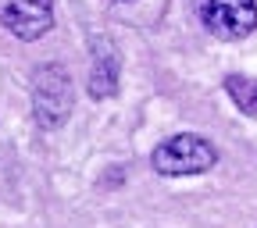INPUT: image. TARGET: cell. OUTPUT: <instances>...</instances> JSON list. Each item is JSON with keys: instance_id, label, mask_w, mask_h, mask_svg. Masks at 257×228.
<instances>
[{"instance_id": "1", "label": "cell", "mask_w": 257, "mask_h": 228, "mask_svg": "<svg viewBox=\"0 0 257 228\" xmlns=\"http://www.w3.org/2000/svg\"><path fill=\"white\" fill-rule=\"evenodd\" d=\"M214 160H218V150L197 136V132H179L172 139H165L154 157H150V164L157 175H165V178H182V175H204L207 168H214Z\"/></svg>"}, {"instance_id": "2", "label": "cell", "mask_w": 257, "mask_h": 228, "mask_svg": "<svg viewBox=\"0 0 257 228\" xmlns=\"http://www.w3.org/2000/svg\"><path fill=\"white\" fill-rule=\"evenodd\" d=\"M72 104H75L72 75L54 61L43 64V68L32 75V111H36V121L43 128H57L72 114Z\"/></svg>"}, {"instance_id": "3", "label": "cell", "mask_w": 257, "mask_h": 228, "mask_svg": "<svg viewBox=\"0 0 257 228\" xmlns=\"http://www.w3.org/2000/svg\"><path fill=\"white\" fill-rule=\"evenodd\" d=\"M200 25L218 40H243L257 25L253 0H193Z\"/></svg>"}, {"instance_id": "4", "label": "cell", "mask_w": 257, "mask_h": 228, "mask_svg": "<svg viewBox=\"0 0 257 228\" xmlns=\"http://www.w3.org/2000/svg\"><path fill=\"white\" fill-rule=\"evenodd\" d=\"M0 25L18 40H40L54 25V0H0Z\"/></svg>"}, {"instance_id": "5", "label": "cell", "mask_w": 257, "mask_h": 228, "mask_svg": "<svg viewBox=\"0 0 257 228\" xmlns=\"http://www.w3.org/2000/svg\"><path fill=\"white\" fill-rule=\"evenodd\" d=\"M118 75H121V64L118 54L111 50L107 40H100L93 47V68H89V96L93 100H107L118 89Z\"/></svg>"}, {"instance_id": "6", "label": "cell", "mask_w": 257, "mask_h": 228, "mask_svg": "<svg viewBox=\"0 0 257 228\" xmlns=\"http://www.w3.org/2000/svg\"><path fill=\"white\" fill-rule=\"evenodd\" d=\"M168 0H111V15L133 29H150L161 22Z\"/></svg>"}, {"instance_id": "7", "label": "cell", "mask_w": 257, "mask_h": 228, "mask_svg": "<svg viewBox=\"0 0 257 228\" xmlns=\"http://www.w3.org/2000/svg\"><path fill=\"white\" fill-rule=\"evenodd\" d=\"M225 93L232 96V104L243 114L257 118V79H250V75H229V79H225Z\"/></svg>"}]
</instances>
